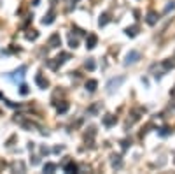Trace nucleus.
<instances>
[{"label":"nucleus","mask_w":175,"mask_h":174,"mask_svg":"<svg viewBox=\"0 0 175 174\" xmlns=\"http://www.w3.org/2000/svg\"><path fill=\"white\" fill-rule=\"evenodd\" d=\"M96 42H98V37H96L95 33H89L88 39H86V48H88V49H93V48L96 46Z\"/></svg>","instance_id":"3"},{"label":"nucleus","mask_w":175,"mask_h":174,"mask_svg":"<svg viewBox=\"0 0 175 174\" xmlns=\"http://www.w3.org/2000/svg\"><path fill=\"white\" fill-rule=\"evenodd\" d=\"M65 171L67 172H77V165L74 164V162H68V164L65 165Z\"/></svg>","instance_id":"10"},{"label":"nucleus","mask_w":175,"mask_h":174,"mask_svg":"<svg viewBox=\"0 0 175 174\" xmlns=\"http://www.w3.org/2000/svg\"><path fill=\"white\" fill-rule=\"evenodd\" d=\"M26 71V67H25V65H21L20 69H18V71L14 72V76H12V79H14V81H18V79H23V76H25V74H23V72Z\"/></svg>","instance_id":"6"},{"label":"nucleus","mask_w":175,"mask_h":174,"mask_svg":"<svg viewBox=\"0 0 175 174\" xmlns=\"http://www.w3.org/2000/svg\"><path fill=\"white\" fill-rule=\"evenodd\" d=\"M67 109H68V104L67 102H63L62 106H58V113H65Z\"/></svg>","instance_id":"16"},{"label":"nucleus","mask_w":175,"mask_h":174,"mask_svg":"<svg viewBox=\"0 0 175 174\" xmlns=\"http://www.w3.org/2000/svg\"><path fill=\"white\" fill-rule=\"evenodd\" d=\"M138 33V27H130V28H126V35H130V37H135Z\"/></svg>","instance_id":"11"},{"label":"nucleus","mask_w":175,"mask_h":174,"mask_svg":"<svg viewBox=\"0 0 175 174\" xmlns=\"http://www.w3.org/2000/svg\"><path fill=\"white\" fill-rule=\"evenodd\" d=\"M161 135H168V134H170V130H168V128H161Z\"/></svg>","instance_id":"21"},{"label":"nucleus","mask_w":175,"mask_h":174,"mask_svg":"<svg viewBox=\"0 0 175 174\" xmlns=\"http://www.w3.org/2000/svg\"><path fill=\"white\" fill-rule=\"evenodd\" d=\"M58 46H62V39L58 33H53L49 37V48H58Z\"/></svg>","instance_id":"4"},{"label":"nucleus","mask_w":175,"mask_h":174,"mask_svg":"<svg viewBox=\"0 0 175 174\" xmlns=\"http://www.w3.org/2000/svg\"><path fill=\"white\" fill-rule=\"evenodd\" d=\"M123 83H124V78H123V76H121V78H117V79H116V78H112L110 81L107 83V92L112 93L114 90H117V88H119Z\"/></svg>","instance_id":"1"},{"label":"nucleus","mask_w":175,"mask_h":174,"mask_svg":"<svg viewBox=\"0 0 175 174\" xmlns=\"http://www.w3.org/2000/svg\"><path fill=\"white\" fill-rule=\"evenodd\" d=\"M70 48H77V39L70 37Z\"/></svg>","instance_id":"20"},{"label":"nucleus","mask_w":175,"mask_h":174,"mask_svg":"<svg viewBox=\"0 0 175 174\" xmlns=\"http://www.w3.org/2000/svg\"><path fill=\"white\" fill-rule=\"evenodd\" d=\"M163 67H165V69H173V67H175V62H170V60H166L165 63H163Z\"/></svg>","instance_id":"18"},{"label":"nucleus","mask_w":175,"mask_h":174,"mask_svg":"<svg viewBox=\"0 0 175 174\" xmlns=\"http://www.w3.org/2000/svg\"><path fill=\"white\" fill-rule=\"evenodd\" d=\"M39 37V33L33 30V33H26V39H30V41H33V39H37Z\"/></svg>","instance_id":"19"},{"label":"nucleus","mask_w":175,"mask_h":174,"mask_svg":"<svg viewBox=\"0 0 175 174\" xmlns=\"http://www.w3.org/2000/svg\"><path fill=\"white\" fill-rule=\"evenodd\" d=\"M86 69H88V71H95V62H93L91 58L86 62Z\"/></svg>","instance_id":"15"},{"label":"nucleus","mask_w":175,"mask_h":174,"mask_svg":"<svg viewBox=\"0 0 175 174\" xmlns=\"http://www.w3.org/2000/svg\"><path fill=\"white\" fill-rule=\"evenodd\" d=\"M140 60V53L138 51H130L128 53V55H126V60H124V63H126V65H130V63H135V62H138Z\"/></svg>","instance_id":"2"},{"label":"nucleus","mask_w":175,"mask_h":174,"mask_svg":"<svg viewBox=\"0 0 175 174\" xmlns=\"http://www.w3.org/2000/svg\"><path fill=\"white\" fill-rule=\"evenodd\" d=\"M96 86H98V83L95 81V79H89V81L86 83V90H88V92H95Z\"/></svg>","instance_id":"7"},{"label":"nucleus","mask_w":175,"mask_h":174,"mask_svg":"<svg viewBox=\"0 0 175 174\" xmlns=\"http://www.w3.org/2000/svg\"><path fill=\"white\" fill-rule=\"evenodd\" d=\"M107 23H109V14H102L100 20H98V25H100V27H105Z\"/></svg>","instance_id":"12"},{"label":"nucleus","mask_w":175,"mask_h":174,"mask_svg":"<svg viewBox=\"0 0 175 174\" xmlns=\"http://www.w3.org/2000/svg\"><path fill=\"white\" fill-rule=\"evenodd\" d=\"M114 122H116V118H112V116H110V114H109V116H105V118H103V123H105V125H107V127H110V125H112Z\"/></svg>","instance_id":"13"},{"label":"nucleus","mask_w":175,"mask_h":174,"mask_svg":"<svg viewBox=\"0 0 175 174\" xmlns=\"http://www.w3.org/2000/svg\"><path fill=\"white\" fill-rule=\"evenodd\" d=\"M156 21H158V14H156V12H149L147 23H149V25H156Z\"/></svg>","instance_id":"8"},{"label":"nucleus","mask_w":175,"mask_h":174,"mask_svg":"<svg viewBox=\"0 0 175 174\" xmlns=\"http://www.w3.org/2000/svg\"><path fill=\"white\" fill-rule=\"evenodd\" d=\"M35 83H37V84H39L41 88H47V86H49V83H47V79H44V78H42L41 74H37V76H35Z\"/></svg>","instance_id":"5"},{"label":"nucleus","mask_w":175,"mask_h":174,"mask_svg":"<svg viewBox=\"0 0 175 174\" xmlns=\"http://www.w3.org/2000/svg\"><path fill=\"white\" fill-rule=\"evenodd\" d=\"M20 93L21 95H28V86H26V84H21L20 86Z\"/></svg>","instance_id":"17"},{"label":"nucleus","mask_w":175,"mask_h":174,"mask_svg":"<svg viewBox=\"0 0 175 174\" xmlns=\"http://www.w3.org/2000/svg\"><path fill=\"white\" fill-rule=\"evenodd\" d=\"M53 21H54V12L51 11V12H49V14H47V16L42 20V23H44V25H51Z\"/></svg>","instance_id":"9"},{"label":"nucleus","mask_w":175,"mask_h":174,"mask_svg":"<svg viewBox=\"0 0 175 174\" xmlns=\"http://www.w3.org/2000/svg\"><path fill=\"white\" fill-rule=\"evenodd\" d=\"M54 169H56V165L54 164H46L44 165V172H53Z\"/></svg>","instance_id":"14"}]
</instances>
